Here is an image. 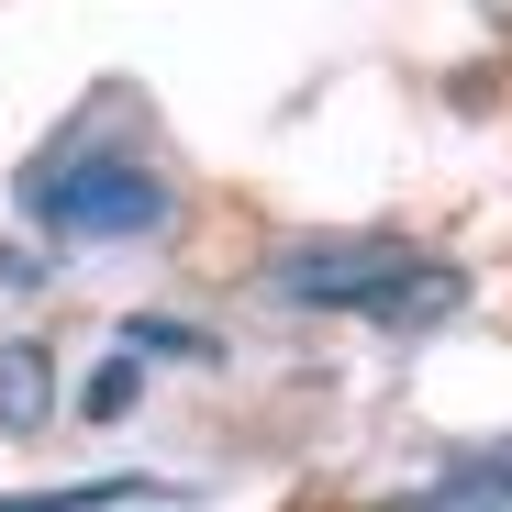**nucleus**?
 <instances>
[{
	"mask_svg": "<svg viewBox=\"0 0 512 512\" xmlns=\"http://www.w3.org/2000/svg\"><path fill=\"white\" fill-rule=\"evenodd\" d=\"M423 268L390 245V234H346V245H290L279 268H268V290L279 301H312V312H368V301H390V290H412Z\"/></svg>",
	"mask_w": 512,
	"mask_h": 512,
	"instance_id": "2",
	"label": "nucleus"
},
{
	"mask_svg": "<svg viewBox=\"0 0 512 512\" xmlns=\"http://www.w3.org/2000/svg\"><path fill=\"white\" fill-rule=\"evenodd\" d=\"M134 379H145V368H134V357H112V368L90 379V412H101V423H112V412H134Z\"/></svg>",
	"mask_w": 512,
	"mask_h": 512,
	"instance_id": "4",
	"label": "nucleus"
},
{
	"mask_svg": "<svg viewBox=\"0 0 512 512\" xmlns=\"http://www.w3.org/2000/svg\"><path fill=\"white\" fill-rule=\"evenodd\" d=\"M501 12H512V0H501Z\"/></svg>",
	"mask_w": 512,
	"mask_h": 512,
	"instance_id": "5",
	"label": "nucleus"
},
{
	"mask_svg": "<svg viewBox=\"0 0 512 512\" xmlns=\"http://www.w3.org/2000/svg\"><path fill=\"white\" fill-rule=\"evenodd\" d=\"M45 412H56V357L12 346L0 357V435H45Z\"/></svg>",
	"mask_w": 512,
	"mask_h": 512,
	"instance_id": "3",
	"label": "nucleus"
},
{
	"mask_svg": "<svg viewBox=\"0 0 512 512\" xmlns=\"http://www.w3.org/2000/svg\"><path fill=\"white\" fill-rule=\"evenodd\" d=\"M167 179L156 167H134V156H67V167H45L34 179V223L45 234H67V245H112V234H167Z\"/></svg>",
	"mask_w": 512,
	"mask_h": 512,
	"instance_id": "1",
	"label": "nucleus"
}]
</instances>
